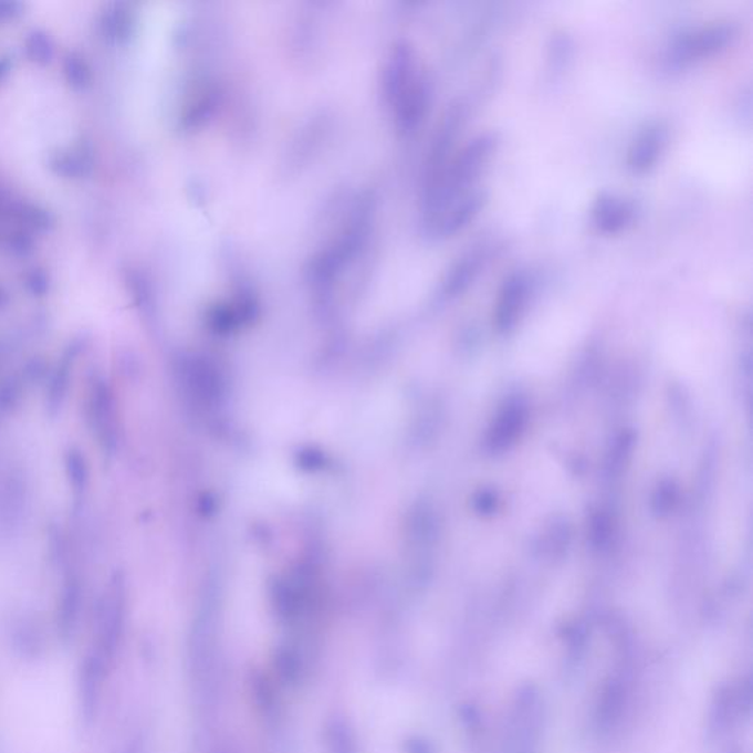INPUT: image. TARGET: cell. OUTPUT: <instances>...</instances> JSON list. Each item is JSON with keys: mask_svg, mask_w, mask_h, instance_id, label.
<instances>
[{"mask_svg": "<svg viewBox=\"0 0 753 753\" xmlns=\"http://www.w3.org/2000/svg\"><path fill=\"white\" fill-rule=\"evenodd\" d=\"M123 631V609L117 596L106 600L79 674V702L83 720L92 723L100 708L106 680L113 671Z\"/></svg>", "mask_w": 753, "mask_h": 753, "instance_id": "1", "label": "cell"}, {"mask_svg": "<svg viewBox=\"0 0 753 753\" xmlns=\"http://www.w3.org/2000/svg\"><path fill=\"white\" fill-rule=\"evenodd\" d=\"M736 34L738 27L732 21H715L686 30L672 40L668 49V61L676 66L693 64L723 51Z\"/></svg>", "mask_w": 753, "mask_h": 753, "instance_id": "2", "label": "cell"}, {"mask_svg": "<svg viewBox=\"0 0 753 753\" xmlns=\"http://www.w3.org/2000/svg\"><path fill=\"white\" fill-rule=\"evenodd\" d=\"M637 207L632 200L603 191L592 205V222L604 234H618L636 220Z\"/></svg>", "mask_w": 753, "mask_h": 753, "instance_id": "3", "label": "cell"}, {"mask_svg": "<svg viewBox=\"0 0 753 753\" xmlns=\"http://www.w3.org/2000/svg\"><path fill=\"white\" fill-rule=\"evenodd\" d=\"M668 140L666 124L653 122L646 124L627 151V167L635 174H645L655 167L661 158Z\"/></svg>", "mask_w": 753, "mask_h": 753, "instance_id": "4", "label": "cell"}, {"mask_svg": "<svg viewBox=\"0 0 753 753\" xmlns=\"http://www.w3.org/2000/svg\"><path fill=\"white\" fill-rule=\"evenodd\" d=\"M530 275L523 270L512 271L503 280L498 297L496 318L499 327L506 330L514 325L530 295Z\"/></svg>", "mask_w": 753, "mask_h": 753, "instance_id": "5", "label": "cell"}, {"mask_svg": "<svg viewBox=\"0 0 753 753\" xmlns=\"http://www.w3.org/2000/svg\"><path fill=\"white\" fill-rule=\"evenodd\" d=\"M485 200H488V195L484 190L472 189L468 191L440 213L438 220L435 221V229L445 236L458 233L479 216Z\"/></svg>", "mask_w": 753, "mask_h": 753, "instance_id": "6", "label": "cell"}, {"mask_svg": "<svg viewBox=\"0 0 753 753\" xmlns=\"http://www.w3.org/2000/svg\"><path fill=\"white\" fill-rule=\"evenodd\" d=\"M483 262L484 249H481V247L472 249V251H468L466 255L459 258L448 275L447 293L454 296L466 291L479 275Z\"/></svg>", "mask_w": 753, "mask_h": 753, "instance_id": "7", "label": "cell"}]
</instances>
